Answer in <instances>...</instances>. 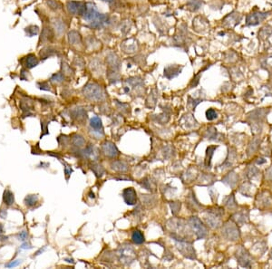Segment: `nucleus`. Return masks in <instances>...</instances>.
<instances>
[{"mask_svg": "<svg viewBox=\"0 0 272 269\" xmlns=\"http://www.w3.org/2000/svg\"><path fill=\"white\" fill-rule=\"evenodd\" d=\"M83 17L85 20L89 21L92 27L98 28L103 26L107 20V16L103 14H100L96 11L95 7L92 4H87L86 12L84 13Z\"/></svg>", "mask_w": 272, "mask_h": 269, "instance_id": "f257e3e1", "label": "nucleus"}, {"mask_svg": "<svg viewBox=\"0 0 272 269\" xmlns=\"http://www.w3.org/2000/svg\"><path fill=\"white\" fill-rule=\"evenodd\" d=\"M172 238L175 240L176 243V247L178 250L180 251V253L183 256L190 258V259H195L196 258V253L195 250L192 247V243L187 242L181 238H178L176 236H172Z\"/></svg>", "mask_w": 272, "mask_h": 269, "instance_id": "f03ea898", "label": "nucleus"}, {"mask_svg": "<svg viewBox=\"0 0 272 269\" xmlns=\"http://www.w3.org/2000/svg\"><path fill=\"white\" fill-rule=\"evenodd\" d=\"M83 94L86 98L92 101H100L104 97V93L101 86L95 82L87 83L83 89Z\"/></svg>", "mask_w": 272, "mask_h": 269, "instance_id": "7ed1b4c3", "label": "nucleus"}, {"mask_svg": "<svg viewBox=\"0 0 272 269\" xmlns=\"http://www.w3.org/2000/svg\"><path fill=\"white\" fill-rule=\"evenodd\" d=\"M223 214V210L221 208L217 209H209L208 214L204 217V220L209 227L211 228H218L221 226V218Z\"/></svg>", "mask_w": 272, "mask_h": 269, "instance_id": "20e7f679", "label": "nucleus"}, {"mask_svg": "<svg viewBox=\"0 0 272 269\" xmlns=\"http://www.w3.org/2000/svg\"><path fill=\"white\" fill-rule=\"evenodd\" d=\"M189 224L192 227V230L195 232L197 239H202L206 238L208 235V230L201 220L197 217H192L189 219Z\"/></svg>", "mask_w": 272, "mask_h": 269, "instance_id": "39448f33", "label": "nucleus"}, {"mask_svg": "<svg viewBox=\"0 0 272 269\" xmlns=\"http://www.w3.org/2000/svg\"><path fill=\"white\" fill-rule=\"evenodd\" d=\"M222 235L229 240L236 241L240 238V230L235 223L232 221H228L223 225Z\"/></svg>", "mask_w": 272, "mask_h": 269, "instance_id": "423d86ee", "label": "nucleus"}, {"mask_svg": "<svg viewBox=\"0 0 272 269\" xmlns=\"http://www.w3.org/2000/svg\"><path fill=\"white\" fill-rule=\"evenodd\" d=\"M87 4L83 2H76V1H69L67 3V9L69 13L73 15L83 16L86 12Z\"/></svg>", "mask_w": 272, "mask_h": 269, "instance_id": "0eeeda50", "label": "nucleus"}, {"mask_svg": "<svg viewBox=\"0 0 272 269\" xmlns=\"http://www.w3.org/2000/svg\"><path fill=\"white\" fill-rule=\"evenodd\" d=\"M269 16V13H262V12H255L248 15L246 17V25L249 26H254L261 23Z\"/></svg>", "mask_w": 272, "mask_h": 269, "instance_id": "6e6552de", "label": "nucleus"}, {"mask_svg": "<svg viewBox=\"0 0 272 269\" xmlns=\"http://www.w3.org/2000/svg\"><path fill=\"white\" fill-rule=\"evenodd\" d=\"M236 257L238 260V263L242 267H250L251 266V259L249 253L243 248L240 247L236 254Z\"/></svg>", "mask_w": 272, "mask_h": 269, "instance_id": "1a4fd4ad", "label": "nucleus"}, {"mask_svg": "<svg viewBox=\"0 0 272 269\" xmlns=\"http://www.w3.org/2000/svg\"><path fill=\"white\" fill-rule=\"evenodd\" d=\"M101 150L105 156L110 158H114L119 155V151L117 147L111 142H104L102 144Z\"/></svg>", "mask_w": 272, "mask_h": 269, "instance_id": "9d476101", "label": "nucleus"}, {"mask_svg": "<svg viewBox=\"0 0 272 269\" xmlns=\"http://www.w3.org/2000/svg\"><path fill=\"white\" fill-rule=\"evenodd\" d=\"M124 202L129 206H133L137 203V194L133 188H127L123 191Z\"/></svg>", "mask_w": 272, "mask_h": 269, "instance_id": "9b49d317", "label": "nucleus"}, {"mask_svg": "<svg viewBox=\"0 0 272 269\" xmlns=\"http://www.w3.org/2000/svg\"><path fill=\"white\" fill-rule=\"evenodd\" d=\"M241 20V16L237 12H233L231 14H229V16L225 17L223 20V24L224 26H228V27H233L235 26H237L238 24H240V21Z\"/></svg>", "mask_w": 272, "mask_h": 269, "instance_id": "f8f14e48", "label": "nucleus"}, {"mask_svg": "<svg viewBox=\"0 0 272 269\" xmlns=\"http://www.w3.org/2000/svg\"><path fill=\"white\" fill-rule=\"evenodd\" d=\"M181 72V67L179 65H169L164 69V76L168 79H173L178 76Z\"/></svg>", "mask_w": 272, "mask_h": 269, "instance_id": "ddd939ff", "label": "nucleus"}, {"mask_svg": "<svg viewBox=\"0 0 272 269\" xmlns=\"http://www.w3.org/2000/svg\"><path fill=\"white\" fill-rule=\"evenodd\" d=\"M133 249L129 246L127 247H123L120 250V258L123 262H129L134 257Z\"/></svg>", "mask_w": 272, "mask_h": 269, "instance_id": "4468645a", "label": "nucleus"}, {"mask_svg": "<svg viewBox=\"0 0 272 269\" xmlns=\"http://www.w3.org/2000/svg\"><path fill=\"white\" fill-rule=\"evenodd\" d=\"M68 39L72 46H78L82 43V37L80 34L76 31H71L68 34Z\"/></svg>", "mask_w": 272, "mask_h": 269, "instance_id": "2eb2a0df", "label": "nucleus"}, {"mask_svg": "<svg viewBox=\"0 0 272 269\" xmlns=\"http://www.w3.org/2000/svg\"><path fill=\"white\" fill-rule=\"evenodd\" d=\"M237 181H238V177L235 172H230L227 176H225L224 179H222V182H224L225 184L230 187H234L237 184Z\"/></svg>", "mask_w": 272, "mask_h": 269, "instance_id": "dca6fc26", "label": "nucleus"}, {"mask_svg": "<svg viewBox=\"0 0 272 269\" xmlns=\"http://www.w3.org/2000/svg\"><path fill=\"white\" fill-rule=\"evenodd\" d=\"M111 166H112V170L117 171H125L128 169V165L124 161H122V160L112 161L111 163Z\"/></svg>", "mask_w": 272, "mask_h": 269, "instance_id": "f3484780", "label": "nucleus"}, {"mask_svg": "<svg viewBox=\"0 0 272 269\" xmlns=\"http://www.w3.org/2000/svg\"><path fill=\"white\" fill-rule=\"evenodd\" d=\"M90 126L92 127L95 131H103L102 120L98 116H95L90 120Z\"/></svg>", "mask_w": 272, "mask_h": 269, "instance_id": "a211bd4d", "label": "nucleus"}, {"mask_svg": "<svg viewBox=\"0 0 272 269\" xmlns=\"http://www.w3.org/2000/svg\"><path fill=\"white\" fill-rule=\"evenodd\" d=\"M132 240L133 243L141 245L144 242V234L140 230H134L132 234Z\"/></svg>", "mask_w": 272, "mask_h": 269, "instance_id": "6ab92c4d", "label": "nucleus"}, {"mask_svg": "<svg viewBox=\"0 0 272 269\" xmlns=\"http://www.w3.org/2000/svg\"><path fill=\"white\" fill-rule=\"evenodd\" d=\"M218 148V146H209L206 150V158H205V165L207 167L210 166V162H211V159L214 154L215 150Z\"/></svg>", "mask_w": 272, "mask_h": 269, "instance_id": "aec40b11", "label": "nucleus"}, {"mask_svg": "<svg viewBox=\"0 0 272 269\" xmlns=\"http://www.w3.org/2000/svg\"><path fill=\"white\" fill-rule=\"evenodd\" d=\"M38 64V59L34 55V54H29L26 57V62H25V65L31 69L34 68L35 66H36Z\"/></svg>", "mask_w": 272, "mask_h": 269, "instance_id": "412c9836", "label": "nucleus"}, {"mask_svg": "<svg viewBox=\"0 0 272 269\" xmlns=\"http://www.w3.org/2000/svg\"><path fill=\"white\" fill-rule=\"evenodd\" d=\"M3 200L4 202L7 205L10 206L14 203L15 201V198H14V194L10 191V190H6L4 192V196H3Z\"/></svg>", "mask_w": 272, "mask_h": 269, "instance_id": "4be33fe9", "label": "nucleus"}, {"mask_svg": "<svg viewBox=\"0 0 272 269\" xmlns=\"http://www.w3.org/2000/svg\"><path fill=\"white\" fill-rule=\"evenodd\" d=\"M225 206L227 207L230 210H233L237 207V204H236V201H235V199H234V195L231 194L229 196H228L226 199H225Z\"/></svg>", "mask_w": 272, "mask_h": 269, "instance_id": "5701e85b", "label": "nucleus"}, {"mask_svg": "<svg viewBox=\"0 0 272 269\" xmlns=\"http://www.w3.org/2000/svg\"><path fill=\"white\" fill-rule=\"evenodd\" d=\"M72 143H73V144H74L75 147H77V148H82V147L84 146L85 142H84V139H83L81 135L75 134V135H74L73 138H72Z\"/></svg>", "mask_w": 272, "mask_h": 269, "instance_id": "b1692460", "label": "nucleus"}, {"mask_svg": "<svg viewBox=\"0 0 272 269\" xmlns=\"http://www.w3.org/2000/svg\"><path fill=\"white\" fill-rule=\"evenodd\" d=\"M38 201V197L36 195H28L25 199V204L28 207H33Z\"/></svg>", "mask_w": 272, "mask_h": 269, "instance_id": "393cba45", "label": "nucleus"}, {"mask_svg": "<svg viewBox=\"0 0 272 269\" xmlns=\"http://www.w3.org/2000/svg\"><path fill=\"white\" fill-rule=\"evenodd\" d=\"M92 171L95 174L97 178H101L104 173V169L100 164H93L92 165Z\"/></svg>", "mask_w": 272, "mask_h": 269, "instance_id": "a878e982", "label": "nucleus"}, {"mask_svg": "<svg viewBox=\"0 0 272 269\" xmlns=\"http://www.w3.org/2000/svg\"><path fill=\"white\" fill-rule=\"evenodd\" d=\"M272 34V27L271 26H265L263 27L260 31H258V37L261 39H265L266 37H269Z\"/></svg>", "mask_w": 272, "mask_h": 269, "instance_id": "bb28decb", "label": "nucleus"}, {"mask_svg": "<svg viewBox=\"0 0 272 269\" xmlns=\"http://www.w3.org/2000/svg\"><path fill=\"white\" fill-rule=\"evenodd\" d=\"M234 217H237V219H236L237 224L241 225V224L247 222V220H248V214L245 215V212H240L239 214H236Z\"/></svg>", "mask_w": 272, "mask_h": 269, "instance_id": "cd10ccee", "label": "nucleus"}, {"mask_svg": "<svg viewBox=\"0 0 272 269\" xmlns=\"http://www.w3.org/2000/svg\"><path fill=\"white\" fill-rule=\"evenodd\" d=\"M217 117H218V113L214 109L210 108L206 111V118L209 121H213V120L217 119Z\"/></svg>", "mask_w": 272, "mask_h": 269, "instance_id": "c85d7f7f", "label": "nucleus"}, {"mask_svg": "<svg viewBox=\"0 0 272 269\" xmlns=\"http://www.w3.org/2000/svg\"><path fill=\"white\" fill-rule=\"evenodd\" d=\"M26 34H28V36H34V35H36L39 32V29L36 26H30L26 28Z\"/></svg>", "mask_w": 272, "mask_h": 269, "instance_id": "c756f323", "label": "nucleus"}, {"mask_svg": "<svg viewBox=\"0 0 272 269\" xmlns=\"http://www.w3.org/2000/svg\"><path fill=\"white\" fill-rule=\"evenodd\" d=\"M54 49L52 47H47L43 50H41V53H40V55L41 57H43L44 59L47 58L48 56H51L53 54H54Z\"/></svg>", "mask_w": 272, "mask_h": 269, "instance_id": "7c9ffc66", "label": "nucleus"}, {"mask_svg": "<svg viewBox=\"0 0 272 269\" xmlns=\"http://www.w3.org/2000/svg\"><path fill=\"white\" fill-rule=\"evenodd\" d=\"M47 3L49 6V7L53 10H58L61 8V4L56 0H47Z\"/></svg>", "mask_w": 272, "mask_h": 269, "instance_id": "2f4dec72", "label": "nucleus"}, {"mask_svg": "<svg viewBox=\"0 0 272 269\" xmlns=\"http://www.w3.org/2000/svg\"><path fill=\"white\" fill-rule=\"evenodd\" d=\"M189 6L192 11L198 10L201 6V0H191V2L189 3Z\"/></svg>", "mask_w": 272, "mask_h": 269, "instance_id": "473e14b6", "label": "nucleus"}, {"mask_svg": "<svg viewBox=\"0 0 272 269\" xmlns=\"http://www.w3.org/2000/svg\"><path fill=\"white\" fill-rule=\"evenodd\" d=\"M42 39L43 40H47V41H49L53 38V33L51 32V30H49L48 28H45L44 31L42 33Z\"/></svg>", "mask_w": 272, "mask_h": 269, "instance_id": "72a5a7b5", "label": "nucleus"}, {"mask_svg": "<svg viewBox=\"0 0 272 269\" xmlns=\"http://www.w3.org/2000/svg\"><path fill=\"white\" fill-rule=\"evenodd\" d=\"M171 207H172V212L173 214L177 215L178 212L181 209V202H172L171 203Z\"/></svg>", "mask_w": 272, "mask_h": 269, "instance_id": "f704fd0d", "label": "nucleus"}, {"mask_svg": "<svg viewBox=\"0 0 272 269\" xmlns=\"http://www.w3.org/2000/svg\"><path fill=\"white\" fill-rule=\"evenodd\" d=\"M51 81L54 82H61L64 81V75L62 74H55L51 77Z\"/></svg>", "mask_w": 272, "mask_h": 269, "instance_id": "c9c22d12", "label": "nucleus"}, {"mask_svg": "<svg viewBox=\"0 0 272 269\" xmlns=\"http://www.w3.org/2000/svg\"><path fill=\"white\" fill-rule=\"evenodd\" d=\"M54 24H55V28H56V31L58 32V33H62V32H64V24L62 23V21H60V20H56Z\"/></svg>", "mask_w": 272, "mask_h": 269, "instance_id": "e433bc0d", "label": "nucleus"}, {"mask_svg": "<svg viewBox=\"0 0 272 269\" xmlns=\"http://www.w3.org/2000/svg\"><path fill=\"white\" fill-rule=\"evenodd\" d=\"M258 173V170L257 169L256 167H254V166H252L249 171H248V172H247V176H248V178H250V179H251V178H253V176H255Z\"/></svg>", "mask_w": 272, "mask_h": 269, "instance_id": "4c0bfd02", "label": "nucleus"}, {"mask_svg": "<svg viewBox=\"0 0 272 269\" xmlns=\"http://www.w3.org/2000/svg\"><path fill=\"white\" fill-rule=\"evenodd\" d=\"M37 85H38L39 89H41V90H44V91H50V86H49V84H48L47 82H39Z\"/></svg>", "mask_w": 272, "mask_h": 269, "instance_id": "58836bf2", "label": "nucleus"}, {"mask_svg": "<svg viewBox=\"0 0 272 269\" xmlns=\"http://www.w3.org/2000/svg\"><path fill=\"white\" fill-rule=\"evenodd\" d=\"M20 263H21V260H20V259H17V260L12 261V262H10V263L6 264V267H8V268L15 267H17V266H18Z\"/></svg>", "mask_w": 272, "mask_h": 269, "instance_id": "ea45409f", "label": "nucleus"}, {"mask_svg": "<svg viewBox=\"0 0 272 269\" xmlns=\"http://www.w3.org/2000/svg\"><path fill=\"white\" fill-rule=\"evenodd\" d=\"M41 126H42V130L44 131V132L41 134V138H42L44 135H47V134H48L47 123H46V122H41Z\"/></svg>", "mask_w": 272, "mask_h": 269, "instance_id": "a19ab883", "label": "nucleus"}, {"mask_svg": "<svg viewBox=\"0 0 272 269\" xmlns=\"http://www.w3.org/2000/svg\"><path fill=\"white\" fill-rule=\"evenodd\" d=\"M18 238L20 240H22V241H24V240H26V238H27V233L26 232V231H22V232H20L19 233V235H18Z\"/></svg>", "mask_w": 272, "mask_h": 269, "instance_id": "79ce46f5", "label": "nucleus"}, {"mask_svg": "<svg viewBox=\"0 0 272 269\" xmlns=\"http://www.w3.org/2000/svg\"><path fill=\"white\" fill-rule=\"evenodd\" d=\"M72 169H71V167L69 166V165H66L65 167H64V173L66 176H69V175H71L72 173Z\"/></svg>", "mask_w": 272, "mask_h": 269, "instance_id": "37998d69", "label": "nucleus"}, {"mask_svg": "<svg viewBox=\"0 0 272 269\" xmlns=\"http://www.w3.org/2000/svg\"><path fill=\"white\" fill-rule=\"evenodd\" d=\"M266 177H267L270 180H272V168L269 169V170L266 171Z\"/></svg>", "mask_w": 272, "mask_h": 269, "instance_id": "c03bdc74", "label": "nucleus"}, {"mask_svg": "<svg viewBox=\"0 0 272 269\" xmlns=\"http://www.w3.org/2000/svg\"><path fill=\"white\" fill-rule=\"evenodd\" d=\"M21 248H22V249H30V248H32V247H31L28 243H24V244L21 246Z\"/></svg>", "mask_w": 272, "mask_h": 269, "instance_id": "a18cd8bd", "label": "nucleus"}, {"mask_svg": "<svg viewBox=\"0 0 272 269\" xmlns=\"http://www.w3.org/2000/svg\"><path fill=\"white\" fill-rule=\"evenodd\" d=\"M0 217L2 219H6V210H1L0 211Z\"/></svg>", "mask_w": 272, "mask_h": 269, "instance_id": "49530a36", "label": "nucleus"}, {"mask_svg": "<svg viewBox=\"0 0 272 269\" xmlns=\"http://www.w3.org/2000/svg\"><path fill=\"white\" fill-rule=\"evenodd\" d=\"M259 159V160H257V163H258V164H263V163L266 162V159H263V160H261L262 159Z\"/></svg>", "mask_w": 272, "mask_h": 269, "instance_id": "de8ad7c7", "label": "nucleus"}, {"mask_svg": "<svg viewBox=\"0 0 272 269\" xmlns=\"http://www.w3.org/2000/svg\"><path fill=\"white\" fill-rule=\"evenodd\" d=\"M1 233H3V226L0 224V234H1Z\"/></svg>", "mask_w": 272, "mask_h": 269, "instance_id": "09e8293b", "label": "nucleus"}, {"mask_svg": "<svg viewBox=\"0 0 272 269\" xmlns=\"http://www.w3.org/2000/svg\"><path fill=\"white\" fill-rule=\"evenodd\" d=\"M103 1H105V2H111L112 0H103Z\"/></svg>", "mask_w": 272, "mask_h": 269, "instance_id": "8fccbe9b", "label": "nucleus"}, {"mask_svg": "<svg viewBox=\"0 0 272 269\" xmlns=\"http://www.w3.org/2000/svg\"><path fill=\"white\" fill-rule=\"evenodd\" d=\"M271 258H272V252H271Z\"/></svg>", "mask_w": 272, "mask_h": 269, "instance_id": "3c124183", "label": "nucleus"}]
</instances>
